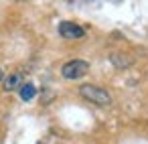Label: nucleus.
Returning <instances> with one entry per match:
<instances>
[{
    "mask_svg": "<svg viewBox=\"0 0 148 144\" xmlns=\"http://www.w3.org/2000/svg\"><path fill=\"white\" fill-rule=\"evenodd\" d=\"M87 71H89V63L87 61H81V59H73V61L65 63L63 69H61V73H63L65 79H79Z\"/></svg>",
    "mask_w": 148,
    "mask_h": 144,
    "instance_id": "f03ea898",
    "label": "nucleus"
},
{
    "mask_svg": "<svg viewBox=\"0 0 148 144\" xmlns=\"http://www.w3.org/2000/svg\"><path fill=\"white\" fill-rule=\"evenodd\" d=\"M59 35L61 37H65V39H81L83 35H85V31L79 27V25H75V23H61L59 25Z\"/></svg>",
    "mask_w": 148,
    "mask_h": 144,
    "instance_id": "7ed1b4c3",
    "label": "nucleus"
},
{
    "mask_svg": "<svg viewBox=\"0 0 148 144\" xmlns=\"http://www.w3.org/2000/svg\"><path fill=\"white\" fill-rule=\"evenodd\" d=\"M79 93L83 95V99H87V101H91V104H95V106H110V104H112L110 93H108L106 89L97 87V85L85 83V85L79 87Z\"/></svg>",
    "mask_w": 148,
    "mask_h": 144,
    "instance_id": "f257e3e1",
    "label": "nucleus"
},
{
    "mask_svg": "<svg viewBox=\"0 0 148 144\" xmlns=\"http://www.w3.org/2000/svg\"><path fill=\"white\" fill-rule=\"evenodd\" d=\"M35 93H37V89H35V85H33V83H25V85H21V97H23L25 101L33 99V97H35Z\"/></svg>",
    "mask_w": 148,
    "mask_h": 144,
    "instance_id": "39448f33",
    "label": "nucleus"
},
{
    "mask_svg": "<svg viewBox=\"0 0 148 144\" xmlns=\"http://www.w3.org/2000/svg\"><path fill=\"white\" fill-rule=\"evenodd\" d=\"M21 83H23V75H21V73H12V75H8V77L4 79L2 87H4L6 91H14V89L21 87Z\"/></svg>",
    "mask_w": 148,
    "mask_h": 144,
    "instance_id": "20e7f679",
    "label": "nucleus"
},
{
    "mask_svg": "<svg viewBox=\"0 0 148 144\" xmlns=\"http://www.w3.org/2000/svg\"><path fill=\"white\" fill-rule=\"evenodd\" d=\"M0 81H2V69H0Z\"/></svg>",
    "mask_w": 148,
    "mask_h": 144,
    "instance_id": "423d86ee",
    "label": "nucleus"
}]
</instances>
